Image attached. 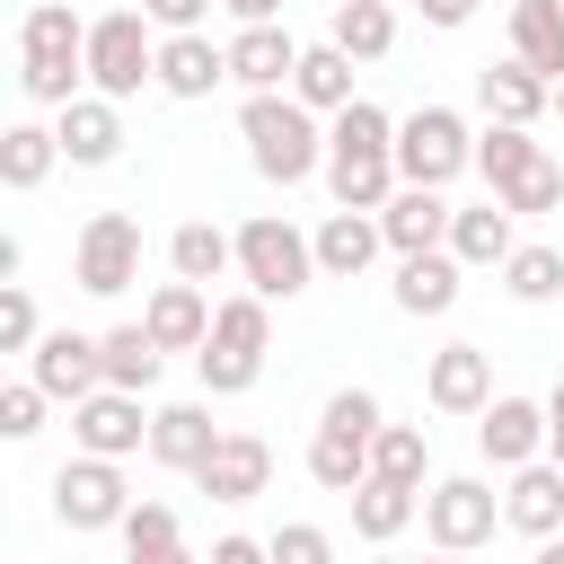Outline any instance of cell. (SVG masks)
<instances>
[{
  "label": "cell",
  "instance_id": "1",
  "mask_svg": "<svg viewBox=\"0 0 564 564\" xmlns=\"http://www.w3.org/2000/svg\"><path fill=\"white\" fill-rule=\"evenodd\" d=\"M238 141H247V159H256L264 185H308V176H326V115H308L291 88L238 97Z\"/></svg>",
  "mask_w": 564,
  "mask_h": 564
},
{
  "label": "cell",
  "instance_id": "2",
  "mask_svg": "<svg viewBox=\"0 0 564 564\" xmlns=\"http://www.w3.org/2000/svg\"><path fill=\"white\" fill-rule=\"evenodd\" d=\"M88 88V18L70 0H35L18 18V97L26 106H70Z\"/></svg>",
  "mask_w": 564,
  "mask_h": 564
},
{
  "label": "cell",
  "instance_id": "3",
  "mask_svg": "<svg viewBox=\"0 0 564 564\" xmlns=\"http://www.w3.org/2000/svg\"><path fill=\"white\" fill-rule=\"evenodd\" d=\"M264 352H273V300H256V291L220 300V308H212V335H203V352H194L203 397H247V388L264 379Z\"/></svg>",
  "mask_w": 564,
  "mask_h": 564
},
{
  "label": "cell",
  "instance_id": "4",
  "mask_svg": "<svg viewBox=\"0 0 564 564\" xmlns=\"http://www.w3.org/2000/svg\"><path fill=\"white\" fill-rule=\"evenodd\" d=\"M238 282H247L256 300H300V291L317 282V238L291 229L282 212H247V220H238Z\"/></svg>",
  "mask_w": 564,
  "mask_h": 564
},
{
  "label": "cell",
  "instance_id": "5",
  "mask_svg": "<svg viewBox=\"0 0 564 564\" xmlns=\"http://www.w3.org/2000/svg\"><path fill=\"white\" fill-rule=\"evenodd\" d=\"M88 88L132 106L141 88H159V44H150V9H106L88 18Z\"/></svg>",
  "mask_w": 564,
  "mask_h": 564
},
{
  "label": "cell",
  "instance_id": "6",
  "mask_svg": "<svg viewBox=\"0 0 564 564\" xmlns=\"http://www.w3.org/2000/svg\"><path fill=\"white\" fill-rule=\"evenodd\" d=\"M467 167H476V132H467L458 106H414L397 123V176L405 185H449Z\"/></svg>",
  "mask_w": 564,
  "mask_h": 564
},
{
  "label": "cell",
  "instance_id": "7",
  "mask_svg": "<svg viewBox=\"0 0 564 564\" xmlns=\"http://www.w3.org/2000/svg\"><path fill=\"white\" fill-rule=\"evenodd\" d=\"M70 282L88 300H123L141 282V220L132 212H88L70 238Z\"/></svg>",
  "mask_w": 564,
  "mask_h": 564
},
{
  "label": "cell",
  "instance_id": "8",
  "mask_svg": "<svg viewBox=\"0 0 564 564\" xmlns=\"http://www.w3.org/2000/svg\"><path fill=\"white\" fill-rule=\"evenodd\" d=\"M494 529H502V494H494L485 476H441V485H423V538H432L441 555H476Z\"/></svg>",
  "mask_w": 564,
  "mask_h": 564
},
{
  "label": "cell",
  "instance_id": "9",
  "mask_svg": "<svg viewBox=\"0 0 564 564\" xmlns=\"http://www.w3.org/2000/svg\"><path fill=\"white\" fill-rule=\"evenodd\" d=\"M132 511V485H123V458H62L53 467V520L62 529H123Z\"/></svg>",
  "mask_w": 564,
  "mask_h": 564
},
{
  "label": "cell",
  "instance_id": "10",
  "mask_svg": "<svg viewBox=\"0 0 564 564\" xmlns=\"http://www.w3.org/2000/svg\"><path fill=\"white\" fill-rule=\"evenodd\" d=\"M26 379H35L44 397L79 405V397H97V388H106V344H97V335H79V326H53V335L26 352Z\"/></svg>",
  "mask_w": 564,
  "mask_h": 564
},
{
  "label": "cell",
  "instance_id": "11",
  "mask_svg": "<svg viewBox=\"0 0 564 564\" xmlns=\"http://www.w3.org/2000/svg\"><path fill=\"white\" fill-rule=\"evenodd\" d=\"M70 441L88 458H132V449H150V414H141L132 388H97V397L70 405Z\"/></svg>",
  "mask_w": 564,
  "mask_h": 564
},
{
  "label": "cell",
  "instance_id": "12",
  "mask_svg": "<svg viewBox=\"0 0 564 564\" xmlns=\"http://www.w3.org/2000/svg\"><path fill=\"white\" fill-rule=\"evenodd\" d=\"M546 397H494L485 414H476V449H485V467H529V458H546Z\"/></svg>",
  "mask_w": 564,
  "mask_h": 564
},
{
  "label": "cell",
  "instance_id": "13",
  "mask_svg": "<svg viewBox=\"0 0 564 564\" xmlns=\"http://www.w3.org/2000/svg\"><path fill=\"white\" fill-rule=\"evenodd\" d=\"M53 132H62V159L70 167H115L123 159V106L97 97V88H79L70 106H53Z\"/></svg>",
  "mask_w": 564,
  "mask_h": 564
},
{
  "label": "cell",
  "instance_id": "14",
  "mask_svg": "<svg viewBox=\"0 0 564 564\" xmlns=\"http://www.w3.org/2000/svg\"><path fill=\"white\" fill-rule=\"evenodd\" d=\"M423 397H432L441 414H485V405H494V352H485V344H441V352L423 361Z\"/></svg>",
  "mask_w": 564,
  "mask_h": 564
},
{
  "label": "cell",
  "instance_id": "15",
  "mask_svg": "<svg viewBox=\"0 0 564 564\" xmlns=\"http://www.w3.org/2000/svg\"><path fill=\"white\" fill-rule=\"evenodd\" d=\"M449 220H458V203H441V185H397L388 212H379L388 256H432V247H449Z\"/></svg>",
  "mask_w": 564,
  "mask_h": 564
},
{
  "label": "cell",
  "instance_id": "16",
  "mask_svg": "<svg viewBox=\"0 0 564 564\" xmlns=\"http://www.w3.org/2000/svg\"><path fill=\"white\" fill-rule=\"evenodd\" d=\"M291 70H300V44H291V26H282V18H273V26H238V35H229V88L264 97V88H291Z\"/></svg>",
  "mask_w": 564,
  "mask_h": 564
},
{
  "label": "cell",
  "instance_id": "17",
  "mask_svg": "<svg viewBox=\"0 0 564 564\" xmlns=\"http://www.w3.org/2000/svg\"><path fill=\"white\" fill-rule=\"evenodd\" d=\"M476 106H485V123H538V115L555 106V79L511 53V62H485V70H476Z\"/></svg>",
  "mask_w": 564,
  "mask_h": 564
},
{
  "label": "cell",
  "instance_id": "18",
  "mask_svg": "<svg viewBox=\"0 0 564 564\" xmlns=\"http://www.w3.org/2000/svg\"><path fill=\"white\" fill-rule=\"evenodd\" d=\"M308 238H317V273H326V282H361V273H370V256L388 247L379 212H344V203H335Z\"/></svg>",
  "mask_w": 564,
  "mask_h": 564
},
{
  "label": "cell",
  "instance_id": "19",
  "mask_svg": "<svg viewBox=\"0 0 564 564\" xmlns=\"http://www.w3.org/2000/svg\"><path fill=\"white\" fill-rule=\"evenodd\" d=\"M194 485H203L212 502H256V494L273 485V449H264L256 432H220V449L194 467Z\"/></svg>",
  "mask_w": 564,
  "mask_h": 564
},
{
  "label": "cell",
  "instance_id": "20",
  "mask_svg": "<svg viewBox=\"0 0 564 564\" xmlns=\"http://www.w3.org/2000/svg\"><path fill=\"white\" fill-rule=\"evenodd\" d=\"M502 529H520V538H555V529H564V467H555V458L511 467V485H502Z\"/></svg>",
  "mask_w": 564,
  "mask_h": 564
},
{
  "label": "cell",
  "instance_id": "21",
  "mask_svg": "<svg viewBox=\"0 0 564 564\" xmlns=\"http://www.w3.org/2000/svg\"><path fill=\"white\" fill-rule=\"evenodd\" d=\"M220 79H229V44H212L203 26H194V35H167V44H159V97L194 106V97H212Z\"/></svg>",
  "mask_w": 564,
  "mask_h": 564
},
{
  "label": "cell",
  "instance_id": "22",
  "mask_svg": "<svg viewBox=\"0 0 564 564\" xmlns=\"http://www.w3.org/2000/svg\"><path fill=\"white\" fill-rule=\"evenodd\" d=\"M397 185H405L397 176V150H326V194L344 212H388Z\"/></svg>",
  "mask_w": 564,
  "mask_h": 564
},
{
  "label": "cell",
  "instance_id": "23",
  "mask_svg": "<svg viewBox=\"0 0 564 564\" xmlns=\"http://www.w3.org/2000/svg\"><path fill=\"white\" fill-rule=\"evenodd\" d=\"M458 256L449 247H432V256H397V282H388V300L405 308V317H449L458 308Z\"/></svg>",
  "mask_w": 564,
  "mask_h": 564
},
{
  "label": "cell",
  "instance_id": "24",
  "mask_svg": "<svg viewBox=\"0 0 564 564\" xmlns=\"http://www.w3.org/2000/svg\"><path fill=\"white\" fill-rule=\"evenodd\" d=\"M212 449H220V423H212V405H194V397H185V405H159V414H150V458H159V467L194 476Z\"/></svg>",
  "mask_w": 564,
  "mask_h": 564
},
{
  "label": "cell",
  "instance_id": "25",
  "mask_svg": "<svg viewBox=\"0 0 564 564\" xmlns=\"http://www.w3.org/2000/svg\"><path fill=\"white\" fill-rule=\"evenodd\" d=\"M141 326L159 335V352H203V335H212V300H203V282H159L150 308H141Z\"/></svg>",
  "mask_w": 564,
  "mask_h": 564
},
{
  "label": "cell",
  "instance_id": "26",
  "mask_svg": "<svg viewBox=\"0 0 564 564\" xmlns=\"http://www.w3.org/2000/svg\"><path fill=\"white\" fill-rule=\"evenodd\" d=\"M167 264H176V282H220V273H238V229H220V220H176L167 229Z\"/></svg>",
  "mask_w": 564,
  "mask_h": 564
},
{
  "label": "cell",
  "instance_id": "27",
  "mask_svg": "<svg viewBox=\"0 0 564 564\" xmlns=\"http://www.w3.org/2000/svg\"><path fill=\"white\" fill-rule=\"evenodd\" d=\"M370 441H379V432H352V423H326V414H317V432H308V485L352 494V485L370 476Z\"/></svg>",
  "mask_w": 564,
  "mask_h": 564
},
{
  "label": "cell",
  "instance_id": "28",
  "mask_svg": "<svg viewBox=\"0 0 564 564\" xmlns=\"http://www.w3.org/2000/svg\"><path fill=\"white\" fill-rule=\"evenodd\" d=\"M291 97L308 115H344L352 106V53L326 35V44H300V70H291Z\"/></svg>",
  "mask_w": 564,
  "mask_h": 564
},
{
  "label": "cell",
  "instance_id": "29",
  "mask_svg": "<svg viewBox=\"0 0 564 564\" xmlns=\"http://www.w3.org/2000/svg\"><path fill=\"white\" fill-rule=\"evenodd\" d=\"M344 502H352V538H370V546L405 538V529H414V511H423V494H414V485H388V476H361Z\"/></svg>",
  "mask_w": 564,
  "mask_h": 564
},
{
  "label": "cell",
  "instance_id": "30",
  "mask_svg": "<svg viewBox=\"0 0 564 564\" xmlns=\"http://www.w3.org/2000/svg\"><path fill=\"white\" fill-rule=\"evenodd\" d=\"M511 247H520V238H511V212H502L494 194H485V203H467V212L449 220V256H458L467 273H476V264H494V273H502V264H511Z\"/></svg>",
  "mask_w": 564,
  "mask_h": 564
},
{
  "label": "cell",
  "instance_id": "31",
  "mask_svg": "<svg viewBox=\"0 0 564 564\" xmlns=\"http://www.w3.org/2000/svg\"><path fill=\"white\" fill-rule=\"evenodd\" d=\"M53 167H62V132L53 123H9L0 132V185L9 194H35Z\"/></svg>",
  "mask_w": 564,
  "mask_h": 564
},
{
  "label": "cell",
  "instance_id": "32",
  "mask_svg": "<svg viewBox=\"0 0 564 564\" xmlns=\"http://www.w3.org/2000/svg\"><path fill=\"white\" fill-rule=\"evenodd\" d=\"M97 344H106V388H132V397H150V388H159L167 352H159V335H150L141 317H132V326H106Z\"/></svg>",
  "mask_w": 564,
  "mask_h": 564
},
{
  "label": "cell",
  "instance_id": "33",
  "mask_svg": "<svg viewBox=\"0 0 564 564\" xmlns=\"http://www.w3.org/2000/svg\"><path fill=\"white\" fill-rule=\"evenodd\" d=\"M511 53L546 79H564V0H511Z\"/></svg>",
  "mask_w": 564,
  "mask_h": 564
},
{
  "label": "cell",
  "instance_id": "34",
  "mask_svg": "<svg viewBox=\"0 0 564 564\" xmlns=\"http://www.w3.org/2000/svg\"><path fill=\"white\" fill-rule=\"evenodd\" d=\"M326 35H335L352 62H388V53H397V9H388V0H335Z\"/></svg>",
  "mask_w": 564,
  "mask_h": 564
},
{
  "label": "cell",
  "instance_id": "35",
  "mask_svg": "<svg viewBox=\"0 0 564 564\" xmlns=\"http://www.w3.org/2000/svg\"><path fill=\"white\" fill-rule=\"evenodd\" d=\"M370 476L423 494V476H432V432H423V423H379V441H370Z\"/></svg>",
  "mask_w": 564,
  "mask_h": 564
},
{
  "label": "cell",
  "instance_id": "36",
  "mask_svg": "<svg viewBox=\"0 0 564 564\" xmlns=\"http://www.w3.org/2000/svg\"><path fill=\"white\" fill-rule=\"evenodd\" d=\"M502 291H511L520 308H546V300H564V247H511V264H502Z\"/></svg>",
  "mask_w": 564,
  "mask_h": 564
},
{
  "label": "cell",
  "instance_id": "37",
  "mask_svg": "<svg viewBox=\"0 0 564 564\" xmlns=\"http://www.w3.org/2000/svg\"><path fill=\"white\" fill-rule=\"evenodd\" d=\"M529 159H546V150L529 141V123H485V132H476V176H485V185H511Z\"/></svg>",
  "mask_w": 564,
  "mask_h": 564
},
{
  "label": "cell",
  "instance_id": "38",
  "mask_svg": "<svg viewBox=\"0 0 564 564\" xmlns=\"http://www.w3.org/2000/svg\"><path fill=\"white\" fill-rule=\"evenodd\" d=\"M494 203H502L511 220H529V212H555V203H564V159H555V150H546V159H529L511 185H494Z\"/></svg>",
  "mask_w": 564,
  "mask_h": 564
},
{
  "label": "cell",
  "instance_id": "39",
  "mask_svg": "<svg viewBox=\"0 0 564 564\" xmlns=\"http://www.w3.org/2000/svg\"><path fill=\"white\" fill-rule=\"evenodd\" d=\"M167 546H185V538H176V511H167V502H132V511H123V564L167 555Z\"/></svg>",
  "mask_w": 564,
  "mask_h": 564
},
{
  "label": "cell",
  "instance_id": "40",
  "mask_svg": "<svg viewBox=\"0 0 564 564\" xmlns=\"http://www.w3.org/2000/svg\"><path fill=\"white\" fill-rule=\"evenodd\" d=\"M35 344H44V326H35L26 282H0V352H35Z\"/></svg>",
  "mask_w": 564,
  "mask_h": 564
},
{
  "label": "cell",
  "instance_id": "41",
  "mask_svg": "<svg viewBox=\"0 0 564 564\" xmlns=\"http://www.w3.org/2000/svg\"><path fill=\"white\" fill-rule=\"evenodd\" d=\"M44 405H53V397H44L35 379H9V388H0V432H9V441H35V432H44Z\"/></svg>",
  "mask_w": 564,
  "mask_h": 564
},
{
  "label": "cell",
  "instance_id": "42",
  "mask_svg": "<svg viewBox=\"0 0 564 564\" xmlns=\"http://www.w3.org/2000/svg\"><path fill=\"white\" fill-rule=\"evenodd\" d=\"M264 546H273V564H335V538H326L317 520H282Z\"/></svg>",
  "mask_w": 564,
  "mask_h": 564
},
{
  "label": "cell",
  "instance_id": "43",
  "mask_svg": "<svg viewBox=\"0 0 564 564\" xmlns=\"http://www.w3.org/2000/svg\"><path fill=\"white\" fill-rule=\"evenodd\" d=\"M141 9H150V26H159V35H194L220 0H141Z\"/></svg>",
  "mask_w": 564,
  "mask_h": 564
},
{
  "label": "cell",
  "instance_id": "44",
  "mask_svg": "<svg viewBox=\"0 0 564 564\" xmlns=\"http://www.w3.org/2000/svg\"><path fill=\"white\" fill-rule=\"evenodd\" d=\"M212 564H273V546H264V538H238V529H229V538H212Z\"/></svg>",
  "mask_w": 564,
  "mask_h": 564
},
{
  "label": "cell",
  "instance_id": "45",
  "mask_svg": "<svg viewBox=\"0 0 564 564\" xmlns=\"http://www.w3.org/2000/svg\"><path fill=\"white\" fill-rule=\"evenodd\" d=\"M423 9V26H441V35H458L467 18H476V0H414Z\"/></svg>",
  "mask_w": 564,
  "mask_h": 564
},
{
  "label": "cell",
  "instance_id": "46",
  "mask_svg": "<svg viewBox=\"0 0 564 564\" xmlns=\"http://www.w3.org/2000/svg\"><path fill=\"white\" fill-rule=\"evenodd\" d=\"M220 9H229L238 26H273V18H282V0H220Z\"/></svg>",
  "mask_w": 564,
  "mask_h": 564
},
{
  "label": "cell",
  "instance_id": "47",
  "mask_svg": "<svg viewBox=\"0 0 564 564\" xmlns=\"http://www.w3.org/2000/svg\"><path fill=\"white\" fill-rule=\"evenodd\" d=\"M529 564H564V529H555V538H538V555H529Z\"/></svg>",
  "mask_w": 564,
  "mask_h": 564
},
{
  "label": "cell",
  "instance_id": "48",
  "mask_svg": "<svg viewBox=\"0 0 564 564\" xmlns=\"http://www.w3.org/2000/svg\"><path fill=\"white\" fill-rule=\"evenodd\" d=\"M141 564H212V555H185V546H167V555H141Z\"/></svg>",
  "mask_w": 564,
  "mask_h": 564
},
{
  "label": "cell",
  "instance_id": "49",
  "mask_svg": "<svg viewBox=\"0 0 564 564\" xmlns=\"http://www.w3.org/2000/svg\"><path fill=\"white\" fill-rule=\"evenodd\" d=\"M546 423H564V379H555V388H546Z\"/></svg>",
  "mask_w": 564,
  "mask_h": 564
},
{
  "label": "cell",
  "instance_id": "50",
  "mask_svg": "<svg viewBox=\"0 0 564 564\" xmlns=\"http://www.w3.org/2000/svg\"><path fill=\"white\" fill-rule=\"evenodd\" d=\"M546 458H555V467H564V423H555V432H546Z\"/></svg>",
  "mask_w": 564,
  "mask_h": 564
},
{
  "label": "cell",
  "instance_id": "51",
  "mask_svg": "<svg viewBox=\"0 0 564 564\" xmlns=\"http://www.w3.org/2000/svg\"><path fill=\"white\" fill-rule=\"evenodd\" d=\"M423 564H467V555H441V546H432V555H423Z\"/></svg>",
  "mask_w": 564,
  "mask_h": 564
},
{
  "label": "cell",
  "instance_id": "52",
  "mask_svg": "<svg viewBox=\"0 0 564 564\" xmlns=\"http://www.w3.org/2000/svg\"><path fill=\"white\" fill-rule=\"evenodd\" d=\"M555 115H564V79H555Z\"/></svg>",
  "mask_w": 564,
  "mask_h": 564
},
{
  "label": "cell",
  "instance_id": "53",
  "mask_svg": "<svg viewBox=\"0 0 564 564\" xmlns=\"http://www.w3.org/2000/svg\"><path fill=\"white\" fill-rule=\"evenodd\" d=\"M555 159H564V150H555Z\"/></svg>",
  "mask_w": 564,
  "mask_h": 564
}]
</instances>
